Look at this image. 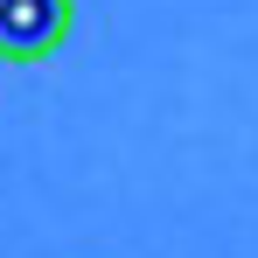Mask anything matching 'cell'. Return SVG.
I'll list each match as a JSON object with an SVG mask.
<instances>
[{
    "mask_svg": "<svg viewBox=\"0 0 258 258\" xmlns=\"http://www.w3.org/2000/svg\"><path fill=\"white\" fill-rule=\"evenodd\" d=\"M77 0H0V63H49L70 42Z\"/></svg>",
    "mask_w": 258,
    "mask_h": 258,
    "instance_id": "cell-1",
    "label": "cell"
}]
</instances>
